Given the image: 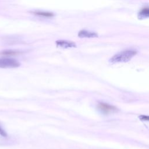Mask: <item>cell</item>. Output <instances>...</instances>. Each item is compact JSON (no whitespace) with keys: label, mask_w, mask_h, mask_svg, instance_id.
I'll use <instances>...</instances> for the list:
<instances>
[{"label":"cell","mask_w":149,"mask_h":149,"mask_svg":"<svg viewBox=\"0 0 149 149\" xmlns=\"http://www.w3.org/2000/svg\"><path fill=\"white\" fill-rule=\"evenodd\" d=\"M33 13L34 15L45 16V17H52L54 15L53 13H51V12H43V11H34Z\"/></svg>","instance_id":"obj_7"},{"label":"cell","mask_w":149,"mask_h":149,"mask_svg":"<svg viewBox=\"0 0 149 149\" xmlns=\"http://www.w3.org/2000/svg\"><path fill=\"white\" fill-rule=\"evenodd\" d=\"M98 108L99 110L104 113H113L115 111H116L117 109L109 104H105V103H99L98 105Z\"/></svg>","instance_id":"obj_3"},{"label":"cell","mask_w":149,"mask_h":149,"mask_svg":"<svg viewBox=\"0 0 149 149\" xmlns=\"http://www.w3.org/2000/svg\"><path fill=\"white\" fill-rule=\"evenodd\" d=\"M20 66V63L11 58H0V68H13Z\"/></svg>","instance_id":"obj_2"},{"label":"cell","mask_w":149,"mask_h":149,"mask_svg":"<svg viewBox=\"0 0 149 149\" xmlns=\"http://www.w3.org/2000/svg\"><path fill=\"white\" fill-rule=\"evenodd\" d=\"M137 54V51L132 49H127L113 55L110 59L109 62L112 63L126 62L130 61Z\"/></svg>","instance_id":"obj_1"},{"label":"cell","mask_w":149,"mask_h":149,"mask_svg":"<svg viewBox=\"0 0 149 149\" xmlns=\"http://www.w3.org/2000/svg\"><path fill=\"white\" fill-rule=\"evenodd\" d=\"M78 36L80 38H95L98 37V34L93 31L82 30L78 33Z\"/></svg>","instance_id":"obj_5"},{"label":"cell","mask_w":149,"mask_h":149,"mask_svg":"<svg viewBox=\"0 0 149 149\" xmlns=\"http://www.w3.org/2000/svg\"><path fill=\"white\" fill-rule=\"evenodd\" d=\"M149 16V9L145 8L143 9L138 14V18L139 19H144L148 17Z\"/></svg>","instance_id":"obj_6"},{"label":"cell","mask_w":149,"mask_h":149,"mask_svg":"<svg viewBox=\"0 0 149 149\" xmlns=\"http://www.w3.org/2000/svg\"><path fill=\"white\" fill-rule=\"evenodd\" d=\"M0 134L1 136H2L3 137H6L7 136V134L5 132V131L0 126Z\"/></svg>","instance_id":"obj_9"},{"label":"cell","mask_w":149,"mask_h":149,"mask_svg":"<svg viewBox=\"0 0 149 149\" xmlns=\"http://www.w3.org/2000/svg\"><path fill=\"white\" fill-rule=\"evenodd\" d=\"M55 43L58 47H61L63 48L76 47V45L74 42L68 41V40H58L55 42Z\"/></svg>","instance_id":"obj_4"},{"label":"cell","mask_w":149,"mask_h":149,"mask_svg":"<svg viewBox=\"0 0 149 149\" xmlns=\"http://www.w3.org/2000/svg\"><path fill=\"white\" fill-rule=\"evenodd\" d=\"M20 53V52L17 51H14V50H11V49H8V50H4L2 51L1 52V54L3 55H8V56H11V55H17Z\"/></svg>","instance_id":"obj_8"}]
</instances>
